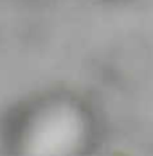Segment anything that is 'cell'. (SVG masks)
Wrapping results in <instances>:
<instances>
[{
	"label": "cell",
	"mask_w": 153,
	"mask_h": 156,
	"mask_svg": "<svg viewBox=\"0 0 153 156\" xmlns=\"http://www.w3.org/2000/svg\"><path fill=\"white\" fill-rule=\"evenodd\" d=\"M27 124L24 147L32 154L72 153L85 136L81 111L67 102H54L38 109Z\"/></svg>",
	"instance_id": "obj_1"
}]
</instances>
